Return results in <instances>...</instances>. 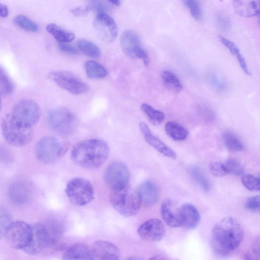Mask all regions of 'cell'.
<instances>
[{"instance_id": "obj_1", "label": "cell", "mask_w": 260, "mask_h": 260, "mask_svg": "<svg viewBox=\"0 0 260 260\" xmlns=\"http://www.w3.org/2000/svg\"><path fill=\"white\" fill-rule=\"evenodd\" d=\"M243 237V230L239 222L233 217H225L216 223L212 230L211 248L218 256H227L239 246Z\"/></svg>"}, {"instance_id": "obj_2", "label": "cell", "mask_w": 260, "mask_h": 260, "mask_svg": "<svg viewBox=\"0 0 260 260\" xmlns=\"http://www.w3.org/2000/svg\"><path fill=\"white\" fill-rule=\"evenodd\" d=\"M110 149L104 141L87 139L76 144L71 152L73 161L78 166L89 170L101 167L108 159Z\"/></svg>"}, {"instance_id": "obj_3", "label": "cell", "mask_w": 260, "mask_h": 260, "mask_svg": "<svg viewBox=\"0 0 260 260\" xmlns=\"http://www.w3.org/2000/svg\"><path fill=\"white\" fill-rule=\"evenodd\" d=\"M1 131L5 140L10 145L21 147L29 144L33 137L31 126L7 114L2 120Z\"/></svg>"}, {"instance_id": "obj_4", "label": "cell", "mask_w": 260, "mask_h": 260, "mask_svg": "<svg viewBox=\"0 0 260 260\" xmlns=\"http://www.w3.org/2000/svg\"><path fill=\"white\" fill-rule=\"evenodd\" d=\"M109 200L114 209L125 217L136 215L142 205L137 191L132 190L129 186L111 190Z\"/></svg>"}, {"instance_id": "obj_5", "label": "cell", "mask_w": 260, "mask_h": 260, "mask_svg": "<svg viewBox=\"0 0 260 260\" xmlns=\"http://www.w3.org/2000/svg\"><path fill=\"white\" fill-rule=\"evenodd\" d=\"M48 120L51 129L62 136L72 134L77 125V120L74 113L64 107L52 110L48 115Z\"/></svg>"}, {"instance_id": "obj_6", "label": "cell", "mask_w": 260, "mask_h": 260, "mask_svg": "<svg viewBox=\"0 0 260 260\" xmlns=\"http://www.w3.org/2000/svg\"><path fill=\"white\" fill-rule=\"evenodd\" d=\"M66 193L74 204L83 206L89 203L94 198L93 187L91 182L82 177L71 179L67 184Z\"/></svg>"}, {"instance_id": "obj_7", "label": "cell", "mask_w": 260, "mask_h": 260, "mask_svg": "<svg viewBox=\"0 0 260 260\" xmlns=\"http://www.w3.org/2000/svg\"><path fill=\"white\" fill-rule=\"evenodd\" d=\"M65 147L55 137L47 136L41 138L36 146L37 159L43 164H50L61 157Z\"/></svg>"}, {"instance_id": "obj_8", "label": "cell", "mask_w": 260, "mask_h": 260, "mask_svg": "<svg viewBox=\"0 0 260 260\" xmlns=\"http://www.w3.org/2000/svg\"><path fill=\"white\" fill-rule=\"evenodd\" d=\"M48 78L68 92L80 95L88 91L89 86L79 77L68 71H54L48 75Z\"/></svg>"}, {"instance_id": "obj_9", "label": "cell", "mask_w": 260, "mask_h": 260, "mask_svg": "<svg viewBox=\"0 0 260 260\" xmlns=\"http://www.w3.org/2000/svg\"><path fill=\"white\" fill-rule=\"evenodd\" d=\"M130 173L127 166L122 162L116 161L106 168L104 181L111 190L121 189L129 186Z\"/></svg>"}, {"instance_id": "obj_10", "label": "cell", "mask_w": 260, "mask_h": 260, "mask_svg": "<svg viewBox=\"0 0 260 260\" xmlns=\"http://www.w3.org/2000/svg\"><path fill=\"white\" fill-rule=\"evenodd\" d=\"M120 42L122 49L127 56L142 59L146 65L149 63L148 54L143 48L139 36L134 31L127 30L123 32Z\"/></svg>"}, {"instance_id": "obj_11", "label": "cell", "mask_w": 260, "mask_h": 260, "mask_svg": "<svg viewBox=\"0 0 260 260\" xmlns=\"http://www.w3.org/2000/svg\"><path fill=\"white\" fill-rule=\"evenodd\" d=\"M31 233V226L21 221L11 222L6 236L9 244L15 249H23L28 244Z\"/></svg>"}, {"instance_id": "obj_12", "label": "cell", "mask_w": 260, "mask_h": 260, "mask_svg": "<svg viewBox=\"0 0 260 260\" xmlns=\"http://www.w3.org/2000/svg\"><path fill=\"white\" fill-rule=\"evenodd\" d=\"M11 114L19 121L31 126L39 120L41 110L35 101L23 100L15 104Z\"/></svg>"}, {"instance_id": "obj_13", "label": "cell", "mask_w": 260, "mask_h": 260, "mask_svg": "<svg viewBox=\"0 0 260 260\" xmlns=\"http://www.w3.org/2000/svg\"><path fill=\"white\" fill-rule=\"evenodd\" d=\"M31 226L29 241L22 250L29 255H36L50 246V238L45 223H37Z\"/></svg>"}, {"instance_id": "obj_14", "label": "cell", "mask_w": 260, "mask_h": 260, "mask_svg": "<svg viewBox=\"0 0 260 260\" xmlns=\"http://www.w3.org/2000/svg\"><path fill=\"white\" fill-rule=\"evenodd\" d=\"M93 26L99 37L110 43L117 36L118 29L114 20L106 13L98 14L93 20Z\"/></svg>"}, {"instance_id": "obj_15", "label": "cell", "mask_w": 260, "mask_h": 260, "mask_svg": "<svg viewBox=\"0 0 260 260\" xmlns=\"http://www.w3.org/2000/svg\"><path fill=\"white\" fill-rule=\"evenodd\" d=\"M138 233L145 240L158 242L163 238L165 228L161 220L153 218L143 223L138 228Z\"/></svg>"}, {"instance_id": "obj_16", "label": "cell", "mask_w": 260, "mask_h": 260, "mask_svg": "<svg viewBox=\"0 0 260 260\" xmlns=\"http://www.w3.org/2000/svg\"><path fill=\"white\" fill-rule=\"evenodd\" d=\"M31 194L30 183L20 180L12 184L8 190L10 201L15 205H22L28 202Z\"/></svg>"}, {"instance_id": "obj_17", "label": "cell", "mask_w": 260, "mask_h": 260, "mask_svg": "<svg viewBox=\"0 0 260 260\" xmlns=\"http://www.w3.org/2000/svg\"><path fill=\"white\" fill-rule=\"evenodd\" d=\"M139 126L146 141L148 144L164 155L173 159L176 158V152L154 136L146 123L142 122Z\"/></svg>"}, {"instance_id": "obj_18", "label": "cell", "mask_w": 260, "mask_h": 260, "mask_svg": "<svg viewBox=\"0 0 260 260\" xmlns=\"http://www.w3.org/2000/svg\"><path fill=\"white\" fill-rule=\"evenodd\" d=\"M160 213L164 221L169 226L174 228L182 226L179 208L172 200L166 199L162 202Z\"/></svg>"}, {"instance_id": "obj_19", "label": "cell", "mask_w": 260, "mask_h": 260, "mask_svg": "<svg viewBox=\"0 0 260 260\" xmlns=\"http://www.w3.org/2000/svg\"><path fill=\"white\" fill-rule=\"evenodd\" d=\"M92 250L94 257L100 259H117L120 251L114 244L106 241L98 240L93 245Z\"/></svg>"}, {"instance_id": "obj_20", "label": "cell", "mask_w": 260, "mask_h": 260, "mask_svg": "<svg viewBox=\"0 0 260 260\" xmlns=\"http://www.w3.org/2000/svg\"><path fill=\"white\" fill-rule=\"evenodd\" d=\"M182 226L187 230L196 228L200 224L201 216L197 209L192 204L185 203L179 207Z\"/></svg>"}, {"instance_id": "obj_21", "label": "cell", "mask_w": 260, "mask_h": 260, "mask_svg": "<svg viewBox=\"0 0 260 260\" xmlns=\"http://www.w3.org/2000/svg\"><path fill=\"white\" fill-rule=\"evenodd\" d=\"M137 192L141 204L150 207L155 205L159 198V191L157 186L152 182L146 181L139 186Z\"/></svg>"}, {"instance_id": "obj_22", "label": "cell", "mask_w": 260, "mask_h": 260, "mask_svg": "<svg viewBox=\"0 0 260 260\" xmlns=\"http://www.w3.org/2000/svg\"><path fill=\"white\" fill-rule=\"evenodd\" d=\"M236 13L243 17H251L259 15V0H232Z\"/></svg>"}, {"instance_id": "obj_23", "label": "cell", "mask_w": 260, "mask_h": 260, "mask_svg": "<svg viewBox=\"0 0 260 260\" xmlns=\"http://www.w3.org/2000/svg\"><path fill=\"white\" fill-rule=\"evenodd\" d=\"M64 259H93V253L89 247L83 243H77L70 246L63 254Z\"/></svg>"}, {"instance_id": "obj_24", "label": "cell", "mask_w": 260, "mask_h": 260, "mask_svg": "<svg viewBox=\"0 0 260 260\" xmlns=\"http://www.w3.org/2000/svg\"><path fill=\"white\" fill-rule=\"evenodd\" d=\"M165 129L166 134L175 141L184 140L189 134L188 131L184 127L174 121L166 123Z\"/></svg>"}, {"instance_id": "obj_25", "label": "cell", "mask_w": 260, "mask_h": 260, "mask_svg": "<svg viewBox=\"0 0 260 260\" xmlns=\"http://www.w3.org/2000/svg\"><path fill=\"white\" fill-rule=\"evenodd\" d=\"M188 172L192 179L204 191L210 189V184L202 169L198 166L192 165L188 169Z\"/></svg>"}, {"instance_id": "obj_26", "label": "cell", "mask_w": 260, "mask_h": 260, "mask_svg": "<svg viewBox=\"0 0 260 260\" xmlns=\"http://www.w3.org/2000/svg\"><path fill=\"white\" fill-rule=\"evenodd\" d=\"M84 68L87 77L91 79H102L108 75V71L105 67L93 60L87 61Z\"/></svg>"}, {"instance_id": "obj_27", "label": "cell", "mask_w": 260, "mask_h": 260, "mask_svg": "<svg viewBox=\"0 0 260 260\" xmlns=\"http://www.w3.org/2000/svg\"><path fill=\"white\" fill-rule=\"evenodd\" d=\"M46 30L59 43L70 42L75 38L73 33L61 28L54 23L48 24L46 26Z\"/></svg>"}, {"instance_id": "obj_28", "label": "cell", "mask_w": 260, "mask_h": 260, "mask_svg": "<svg viewBox=\"0 0 260 260\" xmlns=\"http://www.w3.org/2000/svg\"><path fill=\"white\" fill-rule=\"evenodd\" d=\"M223 143L226 148L233 152H239L244 149V145L240 139L231 131L224 132L222 135Z\"/></svg>"}, {"instance_id": "obj_29", "label": "cell", "mask_w": 260, "mask_h": 260, "mask_svg": "<svg viewBox=\"0 0 260 260\" xmlns=\"http://www.w3.org/2000/svg\"><path fill=\"white\" fill-rule=\"evenodd\" d=\"M77 47L81 52L90 57L98 58L101 55L99 47L89 41L79 40L77 43Z\"/></svg>"}, {"instance_id": "obj_30", "label": "cell", "mask_w": 260, "mask_h": 260, "mask_svg": "<svg viewBox=\"0 0 260 260\" xmlns=\"http://www.w3.org/2000/svg\"><path fill=\"white\" fill-rule=\"evenodd\" d=\"M141 109L147 116L150 122L154 125L160 124L165 119V115L162 112L155 109L148 104H142Z\"/></svg>"}, {"instance_id": "obj_31", "label": "cell", "mask_w": 260, "mask_h": 260, "mask_svg": "<svg viewBox=\"0 0 260 260\" xmlns=\"http://www.w3.org/2000/svg\"><path fill=\"white\" fill-rule=\"evenodd\" d=\"M161 79L167 88L175 92H179L182 88L179 78L169 71H164L161 74Z\"/></svg>"}, {"instance_id": "obj_32", "label": "cell", "mask_w": 260, "mask_h": 260, "mask_svg": "<svg viewBox=\"0 0 260 260\" xmlns=\"http://www.w3.org/2000/svg\"><path fill=\"white\" fill-rule=\"evenodd\" d=\"M14 23L22 29L30 32H38L39 26L35 21L27 16L20 14L14 18Z\"/></svg>"}, {"instance_id": "obj_33", "label": "cell", "mask_w": 260, "mask_h": 260, "mask_svg": "<svg viewBox=\"0 0 260 260\" xmlns=\"http://www.w3.org/2000/svg\"><path fill=\"white\" fill-rule=\"evenodd\" d=\"M14 84L6 71L0 67V95L10 94L14 89Z\"/></svg>"}, {"instance_id": "obj_34", "label": "cell", "mask_w": 260, "mask_h": 260, "mask_svg": "<svg viewBox=\"0 0 260 260\" xmlns=\"http://www.w3.org/2000/svg\"><path fill=\"white\" fill-rule=\"evenodd\" d=\"M223 165L228 174L240 176L244 173V169L243 165L235 158L230 157L227 158Z\"/></svg>"}, {"instance_id": "obj_35", "label": "cell", "mask_w": 260, "mask_h": 260, "mask_svg": "<svg viewBox=\"0 0 260 260\" xmlns=\"http://www.w3.org/2000/svg\"><path fill=\"white\" fill-rule=\"evenodd\" d=\"M183 4L191 16L196 20L202 19V12L197 0H182Z\"/></svg>"}, {"instance_id": "obj_36", "label": "cell", "mask_w": 260, "mask_h": 260, "mask_svg": "<svg viewBox=\"0 0 260 260\" xmlns=\"http://www.w3.org/2000/svg\"><path fill=\"white\" fill-rule=\"evenodd\" d=\"M243 185L249 190H259V178L251 174H243L241 178Z\"/></svg>"}, {"instance_id": "obj_37", "label": "cell", "mask_w": 260, "mask_h": 260, "mask_svg": "<svg viewBox=\"0 0 260 260\" xmlns=\"http://www.w3.org/2000/svg\"><path fill=\"white\" fill-rule=\"evenodd\" d=\"M11 222L10 215L7 211L0 206V239L6 235Z\"/></svg>"}, {"instance_id": "obj_38", "label": "cell", "mask_w": 260, "mask_h": 260, "mask_svg": "<svg viewBox=\"0 0 260 260\" xmlns=\"http://www.w3.org/2000/svg\"><path fill=\"white\" fill-rule=\"evenodd\" d=\"M209 169L210 173L215 176L222 177L228 174L223 163L220 162H210L209 165Z\"/></svg>"}, {"instance_id": "obj_39", "label": "cell", "mask_w": 260, "mask_h": 260, "mask_svg": "<svg viewBox=\"0 0 260 260\" xmlns=\"http://www.w3.org/2000/svg\"><path fill=\"white\" fill-rule=\"evenodd\" d=\"M86 8L88 10H92L100 14L105 13L108 7L102 0H89V4Z\"/></svg>"}, {"instance_id": "obj_40", "label": "cell", "mask_w": 260, "mask_h": 260, "mask_svg": "<svg viewBox=\"0 0 260 260\" xmlns=\"http://www.w3.org/2000/svg\"><path fill=\"white\" fill-rule=\"evenodd\" d=\"M247 259H258L259 258V241L258 238L252 243L245 253Z\"/></svg>"}, {"instance_id": "obj_41", "label": "cell", "mask_w": 260, "mask_h": 260, "mask_svg": "<svg viewBox=\"0 0 260 260\" xmlns=\"http://www.w3.org/2000/svg\"><path fill=\"white\" fill-rule=\"evenodd\" d=\"M218 39L233 55L237 57L241 54L239 48L233 42L221 36H219Z\"/></svg>"}, {"instance_id": "obj_42", "label": "cell", "mask_w": 260, "mask_h": 260, "mask_svg": "<svg viewBox=\"0 0 260 260\" xmlns=\"http://www.w3.org/2000/svg\"><path fill=\"white\" fill-rule=\"evenodd\" d=\"M245 206L248 210L258 212L260 208L259 196H255L247 199L245 202Z\"/></svg>"}, {"instance_id": "obj_43", "label": "cell", "mask_w": 260, "mask_h": 260, "mask_svg": "<svg viewBox=\"0 0 260 260\" xmlns=\"http://www.w3.org/2000/svg\"><path fill=\"white\" fill-rule=\"evenodd\" d=\"M217 22L219 27L223 30H227L230 27V20L228 17L222 14L217 16Z\"/></svg>"}, {"instance_id": "obj_44", "label": "cell", "mask_w": 260, "mask_h": 260, "mask_svg": "<svg viewBox=\"0 0 260 260\" xmlns=\"http://www.w3.org/2000/svg\"><path fill=\"white\" fill-rule=\"evenodd\" d=\"M58 48L61 52L67 54L76 55L78 53V51L75 47L66 44V43H59Z\"/></svg>"}, {"instance_id": "obj_45", "label": "cell", "mask_w": 260, "mask_h": 260, "mask_svg": "<svg viewBox=\"0 0 260 260\" xmlns=\"http://www.w3.org/2000/svg\"><path fill=\"white\" fill-rule=\"evenodd\" d=\"M209 80L211 84L216 89L222 90L224 88V83L215 74L210 76Z\"/></svg>"}, {"instance_id": "obj_46", "label": "cell", "mask_w": 260, "mask_h": 260, "mask_svg": "<svg viewBox=\"0 0 260 260\" xmlns=\"http://www.w3.org/2000/svg\"><path fill=\"white\" fill-rule=\"evenodd\" d=\"M236 57L241 69L245 73V74L247 75H250L251 74L248 68L246 61L243 56L241 55V54H240Z\"/></svg>"}, {"instance_id": "obj_47", "label": "cell", "mask_w": 260, "mask_h": 260, "mask_svg": "<svg viewBox=\"0 0 260 260\" xmlns=\"http://www.w3.org/2000/svg\"><path fill=\"white\" fill-rule=\"evenodd\" d=\"M9 11L7 7L0 2V18H5L8 16Z\"/></svg>"}, {"instance_id": "obj_48", "label": "cell", "mask_w": 260, "mask_h": 260, "mask_svg": "<svg viewBox=\"0 0 260 260\" xmlns=\"http://www.w3.org/2000/svg\"><path fill=\"white\" fill-rule=\"evenodd\" d=\"M88 10L87 8L82 9L81 8H77L72 10V13L75 16H81L84 15L86 13Z\"/></svg>"}, {"instance_id": "obj_49", "label": "cell", "mask_w": 260, "mask_h": 260, "mask_svg": "<svg viewBox=\"0 0 260 260\" xmlns=\"http://www.w3.org/2000/svg\"><path fill=\"white\" fill-rule=\"evenodd\" d=\"M111 3L115 6H119L120 5V0H108Z\"/></svg>"}, {"instance_id": "obj_50", "label": "cell", "mask_w": 260, "mask_h": 260, "mask_svg": "<svg viewBox=\"0 0 260 260\" xmlns=\"http://www.w3.org/2000/svg\"><path fill=\"white\" fill-rule=\"evenodd\" d=\"M1 108H2V101H1V95H0V111H1Z\"/></svg>"}]
</instances>
